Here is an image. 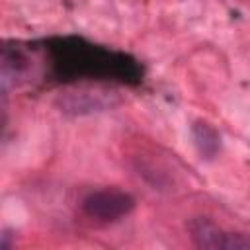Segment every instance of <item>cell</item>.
<instances>
[{"label":"cell","mask_w":250,"mask_h":250,"mask_svg":"<svg viewBox=\"0 0 250 250\" xmlns=\"http://www.w3.org/2000/svg\"><path fill=\"white\" fill-rule=\"evenodd\" d=\"M55 74L62 78H105L125 84H139L143 80L141 64L117 51H109L88 43L80 37H59L45 47Z\"/></svg>","instance_id":"cell-1"},{"label":"cell","mask_w":250,"mask_h":250,"mask_svg":"<svg viewBox=\"0 0 250 250\" xmlns=\"http://www.w3.org/2000/svg\"><path fill=\"white\" fill-rule=\"evenodd\" d=\"M189 135H191V143L201 158L213 160L221 152V135L211 123H207L203 119L193 121L189 127Z\"/></svg>","instance_id":"cell-4"},{"label":"cell","mask_w":250,"mask_h":250,"mask_svg":"<svg viewBox=\"0 0 250 250\" xmlns=\"http://www.w3.org/2000/svg\"><path fill=\"white\" fill-rule=\"evenodd\" d=\"M133 207H135V197L115 188L90 191L80 203L82 213L98 223H115L125 215H129Z\"/></svg>","instance_id":"cell-2"},{"label":"cell","mask_w":250,"mask_h":250,"mask_svg":"<svg viewBox=\"0 0 250 250\" xmlns=\"http://www.w3.org/2000/svg\"><path fill=\"white\" fill-rule=\"evenodd\" d=\"M191 242L203 250H250L248 232H230L217 227L207 217H193L188 221Z\"/></svg>","instance_id":"cell-3"}]
</instances>
